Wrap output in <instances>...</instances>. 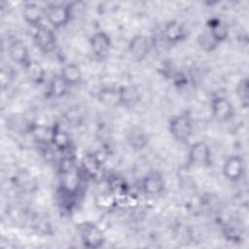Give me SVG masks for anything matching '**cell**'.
Returning a JSON list of instances; mask_svg holds the SVG:
<instances>
[{
  "instance_id": "obj_1",
  "label": "cell",
  "mask_w": 249,
  "mask_h": 249,
  "mask_svg": "<svg viewBox=\"0 0 249 249\" xmlns=\"http://www.w3.org/2000/svg\"><path fill=\"white\" fill-rule=\"evenodd\" d=\"M78 234L84 247L89 249H98L106 242L105 234L101 228L91 222H83L77 225Z\"/></svg>"
},
{
  "instance_id": "obj_2",
  "label": "cell",
  "mask_w": 249,
  "mask_h": 249,
  "mask_svg": "<svg viewBox=\"0 0 249 249\" xmlns=\"http://www.w3.org/2000/svg\"><path fill=\"white\" fill-rule=\"evenodd\" d=\"M170 135L180 143H187L193 135V121L187 113L173 115L168 121Z\"/></svg>"
},
{
  "instance_id": "obj_3",
  "label": "cell",
  "mask_w": 249,
  "mask_h": 249,
  "mask_svg": "<svg viewBox=\"0 0 249 249\" xmlns=\"http://www.w3.org/2000/svg\"><path fill=\"white\" fill-rule=\"evenodd\" d=\"M73 18V10L70 5L63 3H52L45 8V19L49 26L58 29L66 26Z\"/></svg>"
},
{
  "instance_id": "obj_4",
  "label": "cell",
  "mask_w": 249,
  "mask_h": 249,
  "mask_svg": "<svg viewBox=\"0 0 249 249\" xmlns=\"http://www.w3.org/2000/svg\"><path fill=\"white\" fill-rule=\"evenodd\" d=\"M210 146L203 141L191 144L187 153V165L191 167H210L212 165Z\"/></svg>"
},
{
  "instance_id": "obj_5",
  "label": "cell",
  "mask_w": 249,
  "mask_h": 249,
  "mask_svg": "<svg viewBox=\"0 0 249 249\" xmlns=\"http://www.w3.org/2000/svg\"><path fill=\"white\" fill-rule=\"evenodd\" d=\"M33 43L38 51L44 54L53 53L57 46V39L53 28L44 24L35 28V32L33 34Z\"/></svg>"
},
{
  "instance_id": "obj_6",
  "label": "cell",
  "mask_w": 249,
  "mask_h": 249,
  "mask_svg": "<svg viewBox=\"0 0 249 249\" xmlns=\"http://www.w3.org/2000/svg\"><path fill=\"white\" fill-rule=\"evenodd\" d=\"M210 112L212 117L220 123H227L235 116V109L229 98L216 95L210 101Z\"/></svg>"
},
{
  "instance_id": "obj_7",
  "label": "cell",
  "mask_w": 249,
  "mask_h": 249,
  "mask_svg": "<svg viewBox=\"0 0 249 249\" xmlns=\"http://www.w3.org/2000/svg\"><path fill=\"white\" fill-rule=\"evenodd\" d=\"M246 163L242 156L231 155L228 157L222 166L224 177L231 182L239 181L245 174Z\"/></svg>"
},
{
  "instance_id": "obj_8",
  "label": "cell",
  "mask_w": 249,
  "mask_h": 249,
  "mask_svg": "<svg viewBox=\"0 0 249 249\" xmlns=\"http://www.w3.org/2000/svg\"><path fill=\"white\" fill-rule=\"evenodd\" d=\"M89 47L93 55L100 60L105 59L112 49V40L108 33L99 30L89 37Z\"/></svg>"
},
{
  "instance_id": "obj_9",
  "label": "cell",
  "mask_w": 249,
  "mask_h": 249,
  "mask_svg": "<svg viewBox=\"0 0 249 249\" xmlns=\"http://www.w3.org/2000/svg\"><path fill=\"white\" fill-rule=\"evenodd\" d=\"M153 44L151 39L144 34H135L128 42V52L138 62L143 61L151 53Z\"/></svg>"
},
{
  "instance_id": "obj_10",
  "label": "cell",
  "mask_w": 249,
  "mask_h": 249,
  "mask_svg": "<svg viewBox=\"0 0 249 249\" xmlns=\"http://www.w3.org/2000/svg\"><path fill=\"white\" fill-rule=\"evenodd\" d=\"M164 188L163 176L159 171H150L141 180V190L148 196L156 197L161 195Z\"/></svg>"
},
{
  "instance_id": "obj_11",
  "label": "cell",
  "mask_w": 249,
  "mask_h": 249,
  "mask_svg": "<svg viewBox=\"0 0 249 249\" xmlns=\"http://www.w3.org/2000/svg\"><path fill=\"white\" fill-rule=\"evenodd\" d=\"M161 35L168 44L174 45L183 42L187 38L188 32L184 23L177 19H170L164 23Z\"/></svg>"
},
{
  "instance_id": "obj_12",
  "label": "cell",
  "mask_w": 249,
  "mask_h": 249,
  "mask_svg": "<svg viewBox=\"0 0 249 249\" xmlns=\"http://www.w3.org/2000/svg\"><path fill=\"white\" fill-rule=\"evenodd\" d=\"M8 55L10 59L22 68L32 59L25 42L20 39H13L8 46Z\"/></svg>"
},
{
  "instance_id": "obj_13",
  "label": "cell",
  "mask_w": 249,
  "mask_h": 249,
  "mask_svg": "<svg viewBox=\"0 0 249 249\" xmlns=\"http://www.w3.org/2000/svg\"><path fill=\"white\" fill-rule=\"evenodd\" d=\"M21 13L22 18L27 24L35 28L43 24L42 22L45 19V8H43L41 5L34 2L25 3Z\"/></svg>"
},
{
  "instance_id": "obj_14",
  "label": "cell",
  "mask_w": 249,
  "mask_h": 249,
  "mask_svg": "<svg viewBox=\"0 0 249 249\" xmlns=\"http://www.w3.org/2000/svg\"><path fill=\"white\" fill-rule=\"evenodd\" d=\"M56 151L64 154L70 151L72 147V140L70 134L64 130L59 124L53 125V135H52V143Z\"/></svg>"
},
{
  "instance_id": "obj_15",
  "label": "cell",
  "mask_w": 249,
  "mask_h": 249,
  "mask_svg": "<svg viewBox=\"0 0 249 249\" xmlns=\"http://www.w3.org/2000/svg\"><path fill=\"white\" fill-rule=\"evenodd\" d=\"M206 30L219 45L228 39L230 32L228 24L219 18H211L206 23Z\"/></svg>"
},
{
  "instance_id": "obj_16",
  "label": "cell",
  "mask_w": 249,
  "mask_h": 249,
  "mask_svg": "<svg viewBox=\"0 0 249 249\" xmlns=\"http://www.w3.org/2000/svg\"><path fill=\"white\" fill-rule=\"evenodd\" d=\"M126 141L131 149L141 151L148 145L149 136L143 128L139 126H132L126 134Z\"/></svg>"
},
{
  "instance_id": "obj_17",
  "label": "cell",
  "mask_w": 249,
  "mask_h": 249,
  "mask_svg": "<svg viewBox=\"0 0 249 249\" xmlns=\"http://www.w3.org/2000/svg\"><path fill=\"white\" fill-rule=\"evenodd\" d=\"M58 75L70 88L78 85L83 77L81 67L75 62H69L64 64L60 69V73Z\"/></svg>"
},
{
  "instance_id": "obj_18",
  "label": "cell",
  "mask_w": 249,
  "mask_h": 249,
  "mask_svg": "<svg viewBox=\"0 0 249 249\" xmlns=\"http://www.w3.org/2000/svg\"><path fill=\"white\" fill-rule=\"evenodd\" d=\"M98 100L107 106H121V86L120 87H103L98 92Z\"/></svg>"
},
{
  "instance_id": "obj_19",
  "label": "cell",
  "mask_w": 249,
  "mask_h": 249,
  "mask_svg": "<svg viewBox=\"0 0 249 249\" xmlns=\"http://www.w3.org/2000/svg\"><path fill=\"white\" fill-rule=\"evenodd\" d=\"M23 70L26 77L35 85H42L46 81V70L41 62L36 59H31Z\"/></svg>"
},
{
  "instance_id": "obj_20",
  "label": "cell",
  "mask_w": 249,
  "mask_h": 249,
  "mask_svg": "<svg viewBox=\"0 0 249 249\" xmlns=\"http://www.w3.org/2000/svg\"><path fill=\"white\" fill-rule=\"evenodd\" d=\"M223 235L229 242H241L243 236L242 225L236 220H231L227 222L223 227Z\"/></svg>"
},
{
  "instance_id": "obj_21",
  "label": "cell",
  "mask_w": 249,
  "mask_h": 249,
  "mask_svg": "<svg viewBox=\"0 0 249 249\" xmlns=\"http://www.w3.org/2000/svg\"><path fill=\"white\" fill-rule=\"evenodd\" d=\"M29 132L33 136V138L44 145H51L52 143V135H53V125H45L33 124L29 126Z\"/></svg>"
},
{
  "instance_id": "obj_22",
  "label": "cell",
  "mask_w": 249,
  "mask_h": 249,
  "mask_svg": "<svg viewBox=\"0 0 249 249\" xmlns=\"http://www.w3.org/2000/svg\"><path fill=\"white\" fill-rule=\"evenodd\" d=\"M70 87L61 79V77L59 75L53 77L48 86V95L53 98H59L64 96L68 90H69Z\"/></svg>"
},
{
  "instance_id": "obj_23",
  "label": "cell",
  "mask_w": 249,
  "mask_h": 249,
  "mask_svg": "<svg viewBox=\"0 0 249 249\" xmlns=\"http://www.w3.org/2000/svg\"><path fill=\"white\" fill-rule=\"evenodd\" d=\"M121 97L123 106H133L140 101V91L131 85L121 86Z\"/></svg>"
},
{
  "instance_id": "obj_24",
  "label": "cell",
  "mask_w": 249,
  "mask_h": 249,
  "mask_svg": "<svg viewBox=\"0 0 249 249\" xmlns=\"http://www.w3.org/2000/svg\"><path fill=\"white\" fill-rule=\"evenodd\" d=\"M236 97L244 109L249 106V80L247 77L241 78L235 86Z\"/></svg>"
},
{
  "instance_id": "obj_25",
  "label": "cell",
  "mask_w": 249,
  "mask_h": 249,
  "mask_svg": "<svg viewBox=\"0 0 249 249\" xmlns=\"http://www.w3.org/2000/svg\"><path fill=\"white\" fill-rule=\"evenodd\" d=\"M197 43L198 46L205 52H212L219 46V44L213 39V37L206 29L198 35Z\"/></svg>"
},
{
  "instance_id": "obj_26",
  "label": "cell",
  "mask_w": 249,
  "mask_h": 249,
  "mask_svg": "<svg viewBox=\"0 0 249 249\" xmlns=\"http://www.w3.org/2000/svg\"><path fill=\"white\" fill-rule=\"evenodd\" d=\"M14 77H15V74H14L13 68H11L10 66L2 67L0 80H1V86H2L3 89H7L11 85V83L14 80Z\"/></svg>"
}]
</instances>
